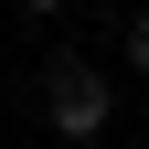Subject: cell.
I'll use <instances>...</instances> for the list:
<instances>
[{
    "label": "cell",
    "mask_w": 149,
    "mask_h": 149,
    "mask_svg": "<svg viewBox=\"0 0 149 149\" xmlns=\"http://www.w3.org/2000/svg\"><path fill=\"white\" fill-rule=\"evenodd\" d=\"M107 117H117V85H107L96 64H74V53H64V64L43 74V128L85 149V139H107Z\"/></svg>",
    "instance_id": "cell-1"
},
{
    "label": "cell",
    "mask_w": 149,
    "mask_h": 149,
    "mask_svg": "<svg viewBox=\"0 0 149 149\" xmlns=\"http://www.w3.org/2000/svg\"><path fill=\"white\" fill-rule=\"evenodd\" d=\"M117 53H128V74H149V0L128 11V32H117Z\"/></svg>",
    "instance_id": "cell-2"
},
{
    "label": "cell",
    "mask_w": 149,
    "mask_h": 149,
    "mask_svg": "<svg viewBox=\"0 0 149 149\" xmlns=\"http://www.w3.org/2000/svg\"><path fill=\"white\" fill-rule=\"evenodd\" d=\"M22 11H32V22H53V11H74V0H22Z\"/></svg>",
    "instance_id": "cell-3"
}]
</instances>
